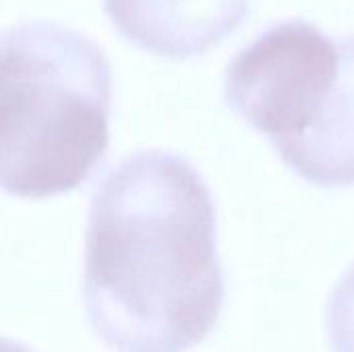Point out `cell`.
Returning <instances> with one entry per match:
<instances>
[{
  "instance_id": "obj_3",
  "label": "cell",
  "mask_w": 354,
  "mask_h": 352,
  "mask_svg": "<svg viewBox=\"0 0 354 352\" xmlns=\"http://www.w3.org/2000/svg\"><path fill=\"white\" fill-rule=\"evenodd\" d=\"M224 91L301 178L354 185V39L307 21L274 25L230 60Z\"/></svg>"
},
{
  "instance_id": "obj_2",
  "label": "cell",
  "mask_w": 354,
  "mask_h": 352,
  "mask_svg": "<svg viewBox=\"0 0 354 352\" xmlns=\"http://www.w3.org/2000/svg\"><path fill=\"white\" fill-rule=\"evenodd\" d=\"M112 68L77 29L29 21L0 33V189L46 199L79 189L110 143Z\"/></svg>"
},
{
  "instance_id": "obj_5",
  "label": "cell",
  "mask_w": 354,
  "mask_h": 352,
  "mask_svg": "<svg viewBox=\"0 0 354 352\" xmlns=\"http://www.w3.org/2000/svg\"><path fill=\"white\" fill-rule=\"evenodd\" d=\"M332 352H354V266L338 280L328 303Z\"/></svg>"
},
{
  "instance_id": "obj_1",
  "label": "cell",
  "mask_w": 354,
  "mask_h": 352,
  "mask_svg": "<svg viewBox=\"0 0 354 352\" xmlns=\"http://www.w3.org/2000/svg\"><path fill=\"white\" fill-rule=\"evenodd\" d=\"M83 297L89 324L116 352H185L212 334L226 297L216 207L189 160L139 151L102 178Z\"/></svg>"
},
{
  "instance_id": "obj_6",
  "label": "cell",
  "mask_w": 354,
  "mask_h": 352,
  "mask_svg": "<svg viewBox=\"0 0 354 352\" xmlns=\"http://www.w3.org/2000/svg\"><path fill=\"white\" fill-rule=\"evenodd\" d=\"M0 352H31L27 346L19 344V342H12V340H4L0 338Z\"/></svg>"
},
{
  "instance_id": "obj_4",
  "label": "cell",
  "mask_w": 354,
  "mask_h": 352,
  "mask_svg": "<svg viewBox=\"0 0 354 352\" xmlns=\"http://www.w3.org/2000/svg\"><path fill=\"white\" fill-rule=\"evenodd\" d=\"M247 6V0H104L124 37L168 58L212 50L245 21Z\"/></svg>"
}]
</instances>
